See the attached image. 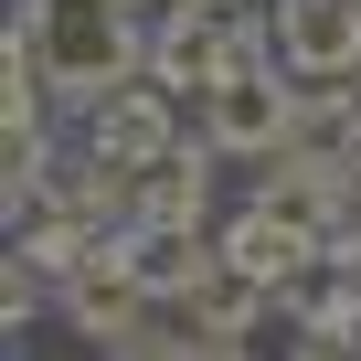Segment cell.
I'll return each mask as SVG.
<instances>
[{
    "label": "cell",
    "mask_w": 361,
    "mask_h": 361,
    "mask_svg": "<svg viewBox=\"0 0 361 361\" xmlns=\"http://www.w3.org/2000/svg\"><path fill=\"white\" fill-rule=\"evenodd\" d=\"M138 180H149V224H192L202 213V170L192 159H149Z\"/></svg>",
    "instance_id": "9c48e42d"
},
{
    "label": "cell",
    "mask_w": 361,
    "mask_h": 361,
    "mask_svg": "<svg viewBox=\"0 0 361 361\" xmlns=\"http://www.w3.org/2000/svg\"><path fill=\"white\" fill-rule=\"evenodd\" d=\"M117 11L128 0H32V54H43V75L54 85H75V96H117Z\"/></svg>",
    "instance_id": "6da1fadb"
},
{
    "label": "cell",
    "mask_w": 361,
    "mask_h": 361,
    "mask_svg": "<svg viewBox=\"0 0 361 361\" xmlns=\"http://www.w3.org/2000/svg\"><path fill=\"white\" fill-rule=\"evenodd\" d=\"M192 361H245V350H234V340L213 329V340H192Z\"/></svg>",
    "instance_id": "30bf717a"
},
{
    "label": "cell",
    "mask_w": 361,
    "mask_h": 361,
    "mask_svg": "<svg viewBox=\"0 0 361 361\" xmlns=\"http://www.w3.org/2000/svg\"><path fill=\"white\" fill-rule=\"evenodd\" d=\"M117 255L138 266V287H149V298H180V287H192V276L213 266V255L192 245V224H138V234H128Z\"/></svg>",
    "instance_id": "52a82bcc"
},
{
    "label": "cell",
    "mask_w": 361,
    "mask_h": 361,
    "mask_svg": "<svg viewBox=\"0 0 361 361\" xmlns=\"http://www.w3.org/2000/svg\"><path fill=\"white\" fill-rule=\"evenodd\" d=\"M224 266H234L245 287H287V276L308 266V224H287L276 202H255V213L224 234Z\"/></svg>",
    "instance_id": "277c9868"
},
{
    "label": "cell",
    "mask_w": 361,
    "mask_h": 361,
    "mask_svg": "<svg viewBox=\"0 0 361 361\" xmlns=\"http://www.w3.org/2000/svg\"><path fill=\"white\" fill-rule=\"evenodd\" d=\"M224 75H234V43H224L213 22H180V32L159 43V85H202V96H213Z\"/></svg>",
    "instance_id": "ba28073f"
},
{
    "label": "cell",
    "mask_w": 361,
    "mask_h": 361,
    "mask_svg": "<svg viewBox=\"0 0 361 361\" xmlns=\"http://www.w3.org/2000/svg\"><path fill=\"white\" fill-rule=\"evenodd\" d=\"M96 138H106V170H149V159H170L180 138H170V106L159 96H96Z\"/></svg>",
    "instance_id": "5b68a950"
},
{
    "label": "cell",
    "mask_w": 361,
    "mask_h": 361,
    "mask_svg": "<svg viewBox=\"0 0 361 361\" xmlns=\"http://www.w3.org/2000/svg\"><path fill=\"white\" fill-rule=\"evenodd\" d=\"M138 308H149V287H138V266H128V255H106V266H85V276H75V319H85L96 340H138Z\"/></svg>",
    "instance_id": "8992f818"
},
{
    "label": "cell",
    "mask_w": 361,
    "mask_h": 361,
    "mask_svg": "<svg viewBox=\"0 0 361 361\" xmlns=\"http://www.w3.org/2000/svg\"><path fill=\"white\" fill-rule=\"evenodd\" d=\"M202 128H213V149H245V159H266V149L287 138V85H276V64H234V75L213 85Z\"/></svg>",
    "instance_id": "7a4b0ae2"
},
{
    "label": "cell",
    "mask_w": 361,
    "mask_h": 361,
    "mask_svg": "<svg viewBox=\"0 0 361 361\" xmlns=\"http://www.w3.org/2000/svg\"><path fill=\"white\" fill-rule=\"evenodd\" d=\"M276 54L308 75H350L361 64V0H276Z\"/></svg>",
    "instance_id": "3957f363"
}]
</instances>
